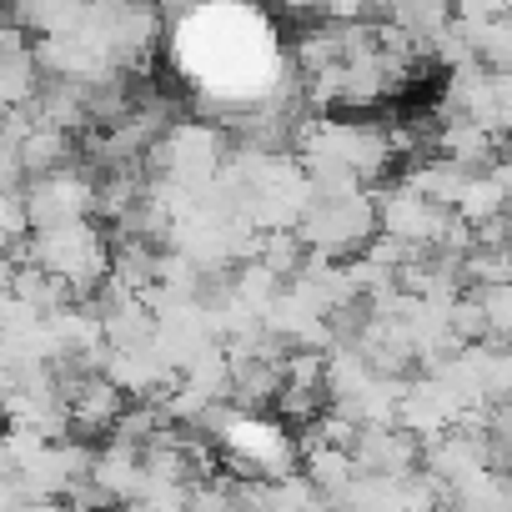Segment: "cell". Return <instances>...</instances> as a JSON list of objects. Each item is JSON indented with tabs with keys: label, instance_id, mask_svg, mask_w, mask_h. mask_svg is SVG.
Masks as SVG:
<instances>
[{
	"label": "cell",
	"instance_id": "obj_10",
	"mask_svg": "<svg viewBox=\"0 0 512 512\" xmlns=\"http://www.w3.org/2000/svg\"><path fill=\"white\" fill-rule=\"evenodd\" d=\"M452 211H457L472 231H482V226H492V221H507L512 196H507V186H502L492 171H477V176H467V186H462V196H457Z\"/></svg>",
	"mask_w": 512,
	"mask_h": 512
},
{
	"label": "cell",
	"instance_id": "obj_4",
	"mask_svg": "<svg viewBox=\"0 0 512 512\" xmlns=\"http://www.w3.org/2000/svg\"><path fill=\"white\" fill-rule=\"evenodd\" d=\"M377 221H382V236H392L412 251H442L457 226V211L422 196L412 181H397V186L377 191Z\"/></svg>",
	"mask_w": 512,
	"mask_h": 512
},
{
	"label": "cell",
	"instance_id": "obj_3",
	"mask_svg": "<svg viewBox=\"0 0 512 512\" xmlns=\"http://www.w3.org/2000/svg\"><path fill=\"white\" fill-rule=\"evenodd\" d=\"M226 161H231V151H226V136L216 126L176 121L156 141V151H151L146 166H156V176H166V181H176L186 191H201V186H211L226 171Z\"/></svg>",
	"mask_w": 512,
	"mask_h": 512
},
{
	"label": "cell",
	"instance_id": "obj_7",
	"mask_svg": "<svg viewBox=\"0 0 512 512\" xmlns=\"http://www.w3.org/2000/svg\"><path fill=\"white\" fill-rule=\"evenodd\" d=\"M352 457L372 477H407L422 467V437H412L407 427H362Z\"/></svg>",
	"mask_w": 512,
	"mask_h": 512
},
{
	"label": "cell",
	"instance_id": "obj_8",
	"mask_svg": "<svg viewBox=\"0 0 512 512\" xmlns=\"http://www.w3.org/2000/svg\"><path fill=\"white\" fill-rule=\"evenodd\" d=\"M91 482H96L111 502H136V497H141V482H146V447L111 437V442L96 452V462H91Z\"/></svg>",
	"mask_w": 512,
	"mask_h": 512
},
{
	"label": "cell",
	"instance_id": "obj_1",
	"mask_svg": "<svg viewBox=\"0 0 512 512\" xmlns=\"http://www.w3.org/2000/svg\"><path fill=\"white\" fill-rule=\"evenodd\" d=\"M26 267L51 272L56 282H66V292L76 302H86L111 282L116 251H111V241L96 221H66V226H41L26 241Z\"/></svg>",
	"mask_w": 512,
	"mask_h": 512
},
{
	"label": "cell",
	"instance_id": "obj_12",
	"mask_svg": "<svg viewBox=\"0 0 512 512\" xmlns=\"http://www.w3.org/2000/svg\"><path fill=\"white\" fill-rule=\"evenodd\" d=\"M387 21H392V26H402L412 41L432 46V41L457 21V0H392Z\"/></svg>",
	"mask_w": 512,
	"mask_h": 512
},
{
	"label": "cell",
	"instance_id": "obj_6",
	"mask_svg": "<svg viewBox=\"0 0 512 512\" xmlns=\"http://www.w3.org/2000/svg\"><path fill=\"white\" fill-rule=\"evenodd\" d=\"M462 397L437 377V372H427V377H412L407 382V397H402V417H397V427H407L412 437H422V442H432V437H442V432H452L457 422H462Z\"/></svg>",
	"mask_w": 512,
	"mask_h": 512
},
{
	"label": "cell",
	"instance_id": "obj_9",
	"mask_svg": "<svg viewBox=\"0 0 512 512\" xmlns=\"http://www.w3.org/2000/svg\"><path fill=\"white\" fill-rule=\"evenodd\" d=\"M437 156L467 166V171H492L497 156H502V136L482 121H467V116H452L442 131H437Z\"/></svg>",
	"mask_w": 512,
	"mask_h": 512
},
{
	"label": "cell",
	"instance_id": "obj_2",
	"mask_svg": "<svg viewBox=\"0 0 512 512\" xmlns=\"http://www.w3.org/2000/svg\"><path fill=\"white\" fill-rule=\"evenodd\" d=\"M382 221H377V191H312V206L297 226V236L307 241V251L327 256H352V251H367L377 241Z\"/></svg>",
	"mask_w": 512,
	"mask_h": 512
},
{
	"label": "cell",
	"instance_id": "obj_13",
	"mask_svg": "<svg viewBox=\"0 0 512 512\" xmlns=\"http://www.w3.org/2000/svg\"><path fill=\"white\" fill-rule=\"evenodd\" d=\"M467 176H477V171H467V166H457V161H447V156H432V161H417L407 181H412L422 196H432V201H442V206H457Z\"/></svg>",
	"mask_w": 512,
	"mask_h": 512
},
{
	"label": "cell",
	"instance_id": "obj_5",
	"mask_svg": "<svg viewBox=\"0 0 512 512\" xmlns=\"http://www.w3.org/2000/svg\"><path fill=\"white\" fill-rule=\"evenodd\" d=\"M26 201H31L36 231L41 226H66V221H91L101 211V181L91 171L56 166V171L26 181Z\"/></svg>",
	"mask_w": 512,
	"mask_h": 512
},
{
	"label": "cell",
	"instance_id": "obj_11",
	"mask_svg": "<svg viewBox=\"0 0 512 512\" xmlns=\"http://www.w3.org/2000/svg\"><path fill=\"white\" fill-rule=\"evenodd\" d=\"M302 472L337 502L357 477H362V467H357V457H352V447H327V442H317V447H302Z\"/></svg>",
	"mask_w": 512,
	"mask_h": 512
}]
</instances>
